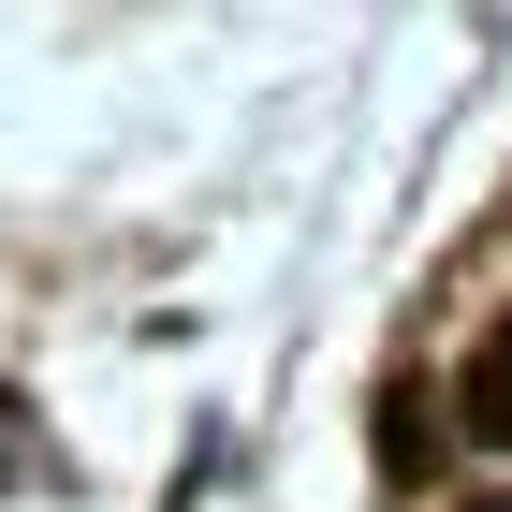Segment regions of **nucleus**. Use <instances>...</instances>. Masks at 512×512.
I'll list each match as a JSON object with an SVG mask.
<instances>
[{"label":"nucleus","instance_id":"1","mask_svg":"<svg viewBox=\"0 0 512 512\" xmlns=\"http://www.w3.org/2000/svg\"><path fill=\"white\" fill-rule=\"evenodd\" d=\"M454 410H469L483 454H512V322H483V352H469V381H454Z\"/></svg>","mask_w":512,"mask_h":512},{"label":"nucleus","instance_id":"2","mask_svg":"<svg viewBox=\"0 0 512 512\" xmlns=\"http://www.w3.org/2000/svg\"><path fill=\"white\" fill-rule=\"evenodd\" d=\"M469 512H512V498H469Z\"/></svg>","mask_w":512,"mask_h":512}]
</instances>
